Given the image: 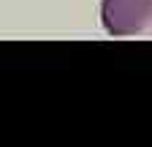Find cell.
<instances>
[{"label": "cell", "mask_w": 152, "mask_h": 147, "mask_svg": "<svg viewBox=\"0 0 152 147\" xmlns=\"http://www.w3.org/2000/svg\"><path fill=\"white\" fill-rule=\"evenodd\" d=\"M101 22L114 38H152V0H101Z\"/></svg>", "instance_id": "obj_1"}]
</instances>
